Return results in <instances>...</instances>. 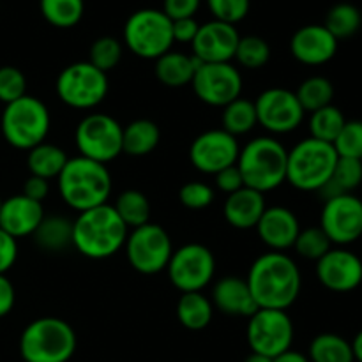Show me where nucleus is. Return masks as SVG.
I'll list each match as a JSON object with an SVG mask.
<instances>
[{"instance_id":"nucleus-1","label":"nucleus","mask_w":362,"mask_h":362,"mask_svg":"<svg viewBox=\"0 0 362 362\" xmlns=\"http://www.w3.org/2000/svg\"><path fill=\"white\" fill-rule=\"evenodd\" d=\"M246 281L260 310L286 311L299 299L303 288V276L293 258L278 251L258 257Z\"/></svg>"},{"instance_id":"nucleus-2","label":"nucleus","mask_w":362,"mask_h":362,"mask_svg":"<svg viewBox=\"0 0 362 362\" xmlns=\"http://www.w3.org/2000/svg\"><path fill=\"white\" fill-rule=\"evenodd\" d=\"M127 235L129 228L108 204L80 212L73 221V247L90 260H105L119 253Z\"/></svg>"},{"instance_id":"nucleus-3","label":"nucleus","mask_w":362,"mask_h":362,"mask_svg":"<svg viewBox=\"0 0 362 362\" xmlns=\"http://www.w3.org/2000/svg\"><path fill=\"white\" fill-rule=\"evenodd\" d=\"M57 180L64 204L78 212L108 204L112 194V173L106 165L83 156L67 159Z\"/></svg>"},{"instance_id":"nucleus-4","label":"nucleus","mask_w":362,"mask_h":362,"mask_svg":"<svg viewBox=\"0 0 362 362\" xmlns=\"http://www.w3.org/2000/svg\"><path fill=\"white\" fill-rule=\"evenodd\" d=\"M288 151L272 136H258L240 148L237 168L244 186L265 194L286 180Z\"/></svg>"},{"instance_id":"nucleus-5","label":"nucleus","mask_w":362,"mask_h":362,"mask_svg":"<svg viewBox=\"0 0 362 362\" xmlns=\"http://www.w3.org/2000/svg\"><path fill=\"white\" fill-rule=\"evenodd\" d=\"M76 332L62 318L42 317L30 322L20 338L25 362H67L76 352Z\"/></svg>"},{"instance_id":"nucleus-6","label":"nucleus","mask_w":362,"mask_h":362,"mask_svg":"<svg viewBox=\"0 0 362 362\" xmlns=\"http://www.w3.org/2000/svg\"><path fill=\"white\" fill-rule=\"evenodd\" d=\"M338 154L334 147L325 141L306 138L293 145L286 159V180L296 189L315 193L320 191L331 179Z\"/></svg>"},{"instance_id":"nucleus-7","label":"nucleus","mask_w":362,"mask_h":362,"mask_svg":"<svg viewBox=\"0 0 362 362\" xmlns=\"http://www.w3.org/2000/svg\"><path fill=\"white\" fill-rule=\"evenodd\" d=\"M52 126V117L41 99L23 95L6 105L0 120L4 140L18 151H30L46 140Z\"/></svg>"},{"instance_id":"nucleus-8","label":"nucleus","mask_w":362,"mask_h":362,"mask_svg":"<svg viewBox=\"0 0 362 362\" xmlns=\"http://www.w3.org/2000/svg\"><path fill=\"white\" fill-rule=\"evenodd\" d=\"M124 45L145 60H158L173 45L172 20L161 9H140L124 25Z\"/></svg>"},{"instance_id":"nucleus-9","label":"nucleus","mask_w":362,"mask_h":362,"mask_svg":"<svg viewBox=\"0 0 362 362\" xmlns=\"http://www.w3.org/2000/svg\"><path fill=\"white\" fill-rule=\"evenodd\" d=\"M108 76L90 62H74L64 67L57 78L55 90L60 101L74 110H92L108 94Z\"/></svg>"},{"instance_id":"nucleus-10","label":"nucleus","mask_w":362,"mask_h":362,"mask_svg":"<svg viewBox=\"0 0 362 362\" xmlns=\"http://www.w3.org/2000/svg\"><path fill=\"white\" fill-rule=\"evenodd\" d=\"M124 127L106 113H88L78 122L74 144L83 158L108 165L122 154Z\"/></svg>"},{"instance_id":"nucleus-11","label":"nucleus","mask_w":362,"mask_h":362,"mask_svg":"<svg viewBox=\"0 0 362 362\" xmlns=\"http://www.w3.org/2000/svg\"><path fill=\"white\" fill-rule=\"evenodd\" d=\"M124 247L131 267L145 276L159 274L165 271L173 253V244L168 232L154 223H147L131 230Z\"/></svg>"},{"instance_id":"nucleus-12","label":"nucleus","mask_w":362,"mask_h":362,"mask_svg":"<svg viewBox=\"0 0 362 362\" xmlns=\"http://www.w3.org/2000/svg\"><path fill=\"white\" fill-rule=\"evenodd\" d=\"M166 271L179 292H202L214 279L216 258L204 244H184L179 250H173Z\"/></svg>"},{"instance_id":"nucleus-13","label":"nucleus","mask_w":362,"mask_h":362,"mask_svg":"<svg viewBox=\"0 0 362 362\" xmlns=\"http://www.w3.org/2000/svg\"><path fill=\"white\" fill-rule=\"evenodd\" d=\"M293 322L286 311L258 310L250 317L246 338L251 352L274 359L292 349Z\"/></svg>"},{"instance_id":"nucleus-14","label":"nucleus","mask_w":362,"mask_h":362,"mask_svg":"<svg viewBox=\"0 0 362 362\" xmlns=\"http://www.w3.org/2000/svg\"><path fill=\"white\" fill-rule=\"evenodd\" d=\"M191 87L202 103L223 108L240 98L243 76L232 62L198 64Z\"/></svg>"},{"instance_id":"nucleus-15","label":"nucleus","mask_w":362,"mask_h":362,"mask_svg":"<svg viewBox=\"0 0 362 362\" xmlns=\"http://www.w3.org/2000/svg\"><path fill=\"white\" fill-rule=\"evenodd\" d=\"M255 108L258 124L272 134L292 133L303 124L306 115L296 92L281 87L262 92L255 101Z\"/></svg>"},{"instance_id":"nucleus-16","label":"nucleus","mask_w":362,"mask_h":362,"mask_svg":"<svg viewBox=\"0 0 362 362\" xmlns=\"http://www.w3.org/2000/svg\"><path fill=\"white\" fill-rule=\"evenodd\" d=\"M320 228L332 244L345 247L362 237V200L356 194H339L325 200Z\"/></svg>"},{"instance_id":"nucleus-17","label":"nucleus","mask_w":362,"mask_h":362,"mask_svg":"<svg viewBox=\"0 0 362 362\" xmlns=\"http://www.w3.org/2000/svg\"><path fill=\"white\" fill-rule=\"evenodd\" d=\"M240 145L225 129H211L198 134L189 147V161L198 172L216 175L228 166L237 165Z\"/></svg>"},{"instance_id":"nucleus-18","label":"nucleus","mask_w":362,"mask_h":362,"mask_svg":"<svg viewBox=\"0 0 362 362\" xmlns=\"http://www.w3.org/2000/svg\"><path fill=\"white\" fill-rule=\"evenodd\" d=\"M317 278L331 292H354L362 283V260L345 247H331L317 262Z\"/></svg>"},{"instance_id":"nucleus-19","label":"nucleus","mask_w":362,"mask_h":362,"mask_svg":"<svg viewBox=\"0 0 362 362\" xmlns=\"http://www.w3.org/2000/svg\"><path fill=\"white\" fill-rule=\"evenodd\" d=\"M240 34L235 25L212 20L200 25L193 39V57L200 64L230 62L235 57Z\"/></svg>"},{"instance_id":"nucleus-20","label":"nucleus","mask_w":362,"mask_h":362,"mask_svg":"<svg viewBox=\"0 0 362 362\" xmlns=\"http://www.w3.org/2000/svg\"><path fill=\"white\" fill-rule=\"evenodd\" d=\"M338 42L324 25H306L292 35L290 52L304 66H324L334 59Z\"/></svg>"},{"instance_id":"nucleus-21","label":"nucleus","mask_w":362,"mask_h":362,"mask_svg":"<svg viewBox=\"0 0 362 362\" xmlns=\"http://www.w3.org/2000/svg\"><path fill=\"white\" fill-rule=\"evenodd\" d=\"M300 232V223L293 211L281 205L267 207L257 225V233L262 243L271 251L285 253L293 247Z\"/></svg>"},{"instance_id":"nucleus-22","label":"nucleus","mask_w":362,"mask_h":362,"mask_svg":"<svg viewBox=\"0 0 362 362\" xmlns=\"http://www.w3.org/2000/svg\"><path fill=\"white\" fill-rule=\"evenodd\" d=\"M42 218H45L42 204L30 200L25 194H14L7 200H2L0 228L13 235L16 240L21 237L34 235Z\"/></svg>"},{"instance_id":"nucleus-23","label":"nucleus","mask_w":362,"mask_h":362,"mask_svg":"<svg viewBox=\"0 0 362 362\" xmlns=\"http://www.w3.org/2000/svg\"><path fill=\"white\" fill-rule=\"evenodd\" d=\"M212 306L232 317H247L257 313L260 308L255 303L247 281L237 276L221 278L212 288Z\"/></svg>"},{"instance_id":"nucleus-24","label":"nucleus","mask_w":362,"mask_h":362,"mask_svg":"<svg viewBox=\"0 0 362 362\" xmlns=\"http://www.w3.org/2000/svg\"><path fill=\"white\" fill-rule=\"evenodd\" d=\"M265 209H267L265 194L244 186L239 191L226 197L223 214H225L226 223L233 228L251 230L257 228Z\"/></svg>"},{"instance_id":"nucleus-25","label":"nucleus","mask_w":362,"mask_h":362,"mask_svg":"<svg viewBox=\"0 0 362 362\" xmlns=\"http://www.w3.org/2000/svg\"><path fill=\"white\" fill-rule=\"evenodd\" d=\"M198 60L193 55H186L180 52H172L159 57L156 60V78L161 81L165 87L179 88L191 85L194 76V71L198 67Z\"/></svg>"},{"instance_id":"nucleus-26","label":"nucleus","mask_w":362,"mask_h":362,"mask_svg":"<svg viewBox=\"0 0 362 362\" xmlns=\"http://www.w3.org/2000/svg\"><path fill=\"white\" fill-rule=\"evenodd\" d=\"M161 141V131L158 124L148 119H136L124 127L122 133V154L131 156V158H144Z\"/></svg>"},{"instance_id":"nucleus-27","label":"nucleus","mask_w":362,"mask_h":362,"mask_svg":"<svg viewBox=\"0 0 362 362\" xmlns=\"http://www.w3.org/2000/svg\"><path fill=\"white\" fill-rule=\"evenodd\" d=\"M32 237L46 253H62L73 246V221L64 216H45Z\"/></svg>"},{"instance_id":"nucleus-28","label":"nucleus","mask_w":362,"mask_h":362,"mask_svg":"<svg viewBox=\"0 0 362 362\" xmlns=\"http://www.w3.org/2000/svg\"><path fill=\"white\" fill-rule=\"evenodd\" d=\"M214 315L212 300L202 292L182 293L177 303V318L180 325L189 331H204Z\"/></svg>"},{"instance_id":"nucleus-29","label":"nucleus","mask_w":362,"mask_h":362,"mask_svg":"<svg viewBox=\"0 0 362 362\" xmlns=\"http://www.w3.org/2000/svg\"><path fill=\"white\" fill-rule=\"evenodd\" d=\"M67 154L59 145L42 141L37 147L30 148L27 154V166L30 175L41 177V179L52 180L60 175L67 163Z\"/></svg>"},{"instance_id":"nucleus-30","label":"nucleus","mask_w":362,"mask_h":362,"mask_svg":"<svg viewBox=\"0 0 362 362\" xmlns=\"http://www.w3.org/2000/svg\"><path fill=\"white\" fill-rule=\"evenodd\" d=\"M362 184V159L338 158L331 179L318 193L324 200L339 197V194H352Z\"/></svg>"},{"instance_id":"nucleus-31","label":"nucleus","mask_w":362,"mask_h":362,"mask_svg":"<svg viewBox=\"0 0 362 362\" xmlns=\"http://www.w3.org/2000/svg\"><path fill=\"white\" fill-rule=\"evenodd\" d=\"M221 124H223L221 129H225L226 133H230L235 138L251 133V131L255 129V126L258 124L255 101H250V99H244V98H237L235 101L223 106Z\"/></svg>"},{"instance_id":"nucleus-32","label":"nucleus","mask_w":362,"mask_h":362,"mask_svg":"<svg viewBox=\"0 0 362 362\" xmlns=\"http://www.w3.org/2000/svg\"><path fill=\"white\" fill-rule=\"evenodd\" d=\"M308 359L311 362H356L350 341L334 332H324L313 338Z\"/></svg>"},{"instance_id":"nucleus-33","label":"nucleus","mask_w":362,"mask_h":362,"mask_svg":"<svg viewBox=\"0 0 362 362\" xmlns=\"http://www.w3.org/2000/svg\"><path fill=\"white\" fill-rule=\"evenodd\" d=\"M113 209L129 230L151 223V202L138 189L122 191L117 197Z\"/></svg>"},{"instance_id":"nucleus-34","label":"nucleus","mask_w":362,"mask_h":362,"mask_svg":"<svg viewBox=\"0 0 362 362\" xmlns=\"http://www.w3.org/2000/svg\"><path fill=\"white\" fill-rule=\"evenodd\" d=\"M42 18L57 28L78 25L85 13V0H39Z\"/></svg>"},{"instance_id":"nucleus-35","label":"nucleus","mask_w":362,"mask_h":362,"mask_svg":"<svg viewBox=\"0 0 362 362\" xmlns=\"http://www.w3.org/2000/svg\"><path fill=\"white\" fill-rule=\"evenodd\" d=\"M362 25V14L354 4L350 2H339L329 9L327 16H325L324 27L334 35L338 41L341 39L352 37L354 34L359 32Z\"/></svg>"},{"instance_id":"nucleus-36","label":"nucleus","mask_w":362,"mask_h":362,"mask_svg":"<svg viewBox=\"0 0 362 362\" xmlns=\"http://www.w3.org/2000/svg\"><path fill=\"white\" fill-rule=\"evenodd\" d=\"M296 95L304 112L313 113L324 106L332 105L334 87H332L331 80H327L325 76H310L299 85Z\"/></svg>"},{"instance_id":"nucleus-37","label":"nucleus","mask_w":362,"mask_h":362,"mask_svg":"<svg viewBox=\"0 0 362 362\" xmlns=\"http://www.w3.org/2000/svg\"><path fill=\"white\" fill-rule=\"evenodd\" d=\"M346 119L341 110L334 105L324 106L311 113L310 117V133L315 140L325 141V144H334L338 134L341 133Z\"/></svg>"},{"instance_id":"nucleus-38","label":"nucleus","mask_w":362,"mask_h":362,"mask_svg":"<svg viewBox=\"0 0 362 362\" xmlns=\"http://www.w3.org/2000/svg\"><path fill=\"white\" fill-rule=\"evenodd\" d=\"M233 59L246 69H260L271 60V46L260 35H244L239 39Z\"/></svg>"},{"instance_id":"nucleus-39","label":"nucleus","mask_w":362,"mask_h":362,"mask_svg":"<svg viewBox=\"0 0 362 362\" xmlns=\"http://www.w3.org/2000/svg\"><path fill=\"white\" fill-rule=\"evenodd\" d=\"M120 59H122V45L119 39L112 37V35H103L92 42L90 52H88V62L103 73L108 74V71L115 69Z\"/></svg>"},{"instance_id":"nucleus-40","label":"nucleus","mask_w":362,"mask_h":362,"mask_svg":"<svg viewBox=\"0 0 362 362\" xmlns=\"http://www.w3.org/2000/svg\"><path fill=\"white\" fill-rule=\"evenodd\" d=\"M331 247L332 243L320 226H311V228L300 230L296 239V244H293V250L297 251L299 257L315 262L320 260Z\"/></svg>"},{"instance_id":"nucleus-41","label":"nucleus","mask_w":362,"mask_h":362,"mask_svg":"<svg viewBox=\"0 0 362 362\" xmlns=\"http://www.w3.org/2000/svg\"><path fill=\"white\" fill-rule=\"evenodd\" d=\"M332 147L338 158L362 159V120H346Z\"/></svg>"},{"instance_id":"nucleus-42","label":"nucleus","mask_w":362,"mask_h":362,"mask_svg":"<svg viewBox=\"0 0 362 362\" xmlns=\"http://www.w3.org/2000/svg\"><path fill=\"white\" fill-rule=\"evenodd\" d=\"M27 95V78L14 66L0 67V101L4 105L18 101Z\"/></svg>"},{"instance_id":"nucleus-43","label":"nucleus","mask_w":362,"mask_h":362,"mask_svg":"<svg viewBox=\"0 0 362 362\" xmlns=\"http://www.w3.org/2000/svg\"><path fill=\"white\" fill-rule=\"evenodd\" d=\"M216 193L209 184L198 182V180H191L186 182L179 191L180 204L191 211H204L209 205L214 202Z\"/></svg>"},{"instance_id":"nucleus-44","label":"nucleus","mask_w":362,"mask_h":362,"mask_svg":"<svg viewBox=\"0 0 362 362\" xmlns=\"http://www.w3.org/2000/svg\"><path fill=\"white\" fill-rule=\"evenodd\" d=\"M207 6L214 20L237 25L250 13L251 0H207Z\"/></svg>"},{"instance_id":"nucleus-45","label":"nucleus","mask_w":362,"mask_h":362,"mask_svg":"<svg viewBox=\"0 0 362 362\" xmlns=\"http://www.w3.org/2000/svg\"><path fill=\"white\" fill-rule=\"evenodd\" d=\"M202 0H163V13L172 21L182 18H194Z\"/></svg>"},{"instance_id":"nucleus-46","label":"nucleus","mask_w":362,"mask_h":362,"mask_svg":"<svg viewBox=\"0 0 362 362\" xmlns=\"http://www.w3.org/2000/svg\"><path fill=\"white\" fill-rule=\"evenodd\" d=\"M18 260V240L0 228V274H6Z\"/></svg>"},{"instance_id":"nucleus-47","label":"nucleus","mask_w":362,"mask_h":362,"mask_svg":"<svg viewBox=\"0 0 362 362\" xmlns=\"http://www.w3.org/2000/svg\"><path fill=\"white\" fill-rule=\"evenodd\" d=\"M214 179H216V186H218V189L226 194H232L235 193V191H239L240 187H244L243 175H240L237 165L228 166V168L218 172L214 175Z\"/></svg>"},{"instance_id":"nucleus-48","label":"nucleus","mask_w":362,"mask_h":362,"mask_svg":"<svg viewBox=\"0 0 362 362\" xmlns=\"http://www.w3.org/2000/svg\"><path fill=\"white\" fill-rule=\"evenodd\" d=\"M198 21L194 18H182V20L172 21L173 42H193L198 34Z\"/></svg>"},{"instance_id":"nucleus-49","label":"nucleus","mask_w":362,"mask_h":362,"mask_svg":"<svg viewBox=\"0 0 362 362\" xmlns=\"http://www.w3.org/2000/svg\"><path fill=\"white\" fill-rule=\"evenodd\" d=\"M48 193H49V180L30 175L27 180H25L23 193L21 194H25V197L30 198V200L42 204V200L48 197Z\"/></svg>"},{"instance_id":"nucleus-50","label":"nucleus","mask_w":362,"mask_h":362,"mask_svg":"<svg viewBox=\"0 0 362 362\" xmlns=\"http://www.w3.org/2000/svg\"><path fill=\"white\" fill-rule=\"evenodd\" d=\"M16 303V292L6 274H0V318L7 317Z\"/></svg>"},{"instance_id":"nucleus-51","label":"nucleus","mask_w":362,"mask_h":362,"mask_svg":"<svg viewBox=\"0 0 362 362\" xmlns=\"http://www.w3.org/2000/svg\"><path fill=\"white\" fill-rule=\"evenodd\" d=\"M272 362H311L308 359V356H304L303 352H297V350H286V352H283L281 356L274 357Z\"/></svg>"},{"instance_id":"nucleus-52","label":"nucleus","mask_w":362,"mask_h":362,"mask_svg":"<svg viewBox=\"0 0 362 362\" xmlns=\"http://www.w3.org/2000/svg\"><path fill=\"white\" fill-rule=\"evenodd\" d=\"M352 345V352H354V361L362 362V331H359L354 338V341L350 343Z\"/></svg>"},{"instance_id":"nucleus-53","label":"nucleus","mask_w":362,"mask_h":362,"mask_svg":"<svg viewBox=\"0 0 362 362\" xmlns=\"http://www.w3.org/2000/svg\"><path fill=\"white\" fill-rule=\"evenodd\" d=\"M244 362H272V359H269V357L265 356H260V354L251 352V356H247V359Z\"/></svg>"},{"instance_id":"nucleus-54","label":"nucleus","mask_w":362,"mask_h":362,"mask_svg":"<svg viewBox=\"0 0 362 362\" xmlns=\"http://www.w3.org/2000/svg\"><path fill=\"white\" fill-rule=\"evenodd\" d=\"M0 207H2V198H0Z\"/></svg>"}]
</instances>
